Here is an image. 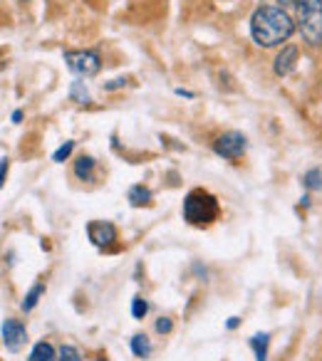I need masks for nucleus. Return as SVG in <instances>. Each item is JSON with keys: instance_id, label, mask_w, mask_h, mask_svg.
Wrapping results in <instances>:
<instances>
[{"instance_id": "obj_1", "label": "nucleus", "mask_w": 322, "mask_h": 361, "mask_svg": "<svg viewBox=\"0 0 322 361\" xmlns=\"http://www.w3.org/2000/svg\"><path fill=\"white\" fill-rule=\"evenodd\" d=\"M297 25L285 8L280 6H261L251 18V35L258 47H278L295 35Z\"/></svg>"}, {"instance_id": "obj_2", "label": "nucleus", "mask_w": 322, "mask_h": 361, "mask_svg": "<svg viewBox=\"0 0 322 361\" xmlns=\"http://www.w3.org/2000/svg\"><path fill=\"white\" fill-rule=\"evenodd\" d=\"M297 30L307 47L317 50L322 45V0H295Z\"/></svg>"}, {"instance_id": "obj_3", "label": "nucleus", "mask_w": 322, "mask_h": 361, "mask_svg": "<svg viewBox=\"0 0 322 361\" xmlns=\"http://www.w3.org/2000/svg\"><path fill=\"white\" fill-rule=\"evenodd\" d=\"M218 216H221V206H218L216 196L203 188L191 191L184 201V221L191 226H211L213 221H218Z\"/></svg>"}, {"instance_id": "obj_4", "label": "nucleus", "mask_w": 322, "mask_h": 361, "mask_svg": "<svg viewBox=\"0 0 322 361\" xmlns=\"http://www.w3.org/2000/svg\"><path fill=\"white\" fill-rule=\"evenodd\" d=\"M65 62L80 77H95L102 70V60L97 50H67Z\"/></svg>"}, {"instance_id": "obj_5", "label": "nucleus", "mask_w": 322, "mask_h": 361, "mask_svg": "<svg viewBox=\"0 0 322 361\" xmlns=\"http://www.w3.org/2000/svg\"><path fill=\"white\" fill-rule=\"evenodd\" d=\"M246 149H248V141L241 131H228V134L218 136L216 144H213V151L228 161H238L246 154Z\"/></svg>"}, {"instance_id": "obj_6", "label": "nucleus", "mask_w": 322, "mask_h": 361, "mask_svg": "<svg viewBox=\"0 0 322 361\" xmlns=\"http://www.w3.org/2000/svg\"><path fill=\"white\" fill-rule=\"evenodd\" d=\"M28 341V329L20 319H6L3 322V344L8 351H18Z\"/></svg>"}, {"instance_id": "obj_7", "label": "nucleus", "mask_w": 322, "mask_h": 361, "mask_svg": "<svg viewBox=\"0 0 322 361\" xmlns=\"http://www.w3.org/2000/svg\"><path fill=\"white\" fill-rule=\"evenodd\" d=\"M87 235H90V240L95 243L97 247H107L117 240V228L107 221H92L90 226H87Z\"/></svg>"}, {"instance_id": "obj_8", "label": "nucleus", "mask_w": 322, "mask_h": 361, "mask_svg": "<svg viewBox=\"0 0 322 361\" xmlns=\"http://www.w3.org/2000/svg\"><path fill=\"white\" fill-rule=\"evenodd\" d=\"M297 62V47L295 45H285L280 52H278L275 62H273V70H275L278 77H285L292 72V67H295Z\"/></svg>"}, {"instance_id": "obj_9", "label": "nucleus", "mask_w": 322, "mask_h": 361, "mask_svg": "<svg viewBox=\"0 0 322 361\" xmlns=\"http://www.w3.org/2000/svg\"><path fill=\"white\" fill-rule=\"evenodd\" d=\"M28 361H57V354H55V349H52L50 341H37V344L32 346Z\"/></svg>"}, {"instance_id": "obj_10", "label": "nucleus", "mask_w": 322, "mask_h": 361, "mask_svg": "<svg viewBox=\"0 0 322 361\" xmlns=\"http://www.w3.org/2000/svg\"><path fill=\"white\" fill-rule=\"evenodd\" d=\"M75 176L80 180H92V176H95V159L92 156H80L75 161Z\"/></svg>"}, {"instance_id": "obj_11", "label": "nucleus", "mask_w": 322, "mask_h": 361, "mask_svg": "<svg viewBox=\"0 0 322 361\" xmlns=\"http://www.w3.org/2000/svg\"><path fill=\"white\" fill-rule=\"evenodd\" d=\"M129 203L134 208H141V206H149L151 203V191L144 186H131L129 188Z\"/></svg>"}, {"instance_id": "obj_12", "label": "nucleus", "mask_w": 322, "mask_h": 361, "mask_svg": "<svg viewBox=\"0 0 322 361\" xmlns=\"http://www.w3.org/2000/svg\"><path fill=\"white\" fill-rule=\"evenodd\" d=\"M45 295V285H42V282H37L35 287H32L30 292H28L25 295V300H23V312H32L37 307V302H40V297Z\"/></svg>"}, {"instance_id": "obj_13", "label": "nucleus", "mask_w": 322, "mask_h": 361, "mask_svg": "<svg viewBox=\"0 0 322 361\" xmlns=\"http://www.w3.org/2000/svg\"><path fill=\"white\" fill-rule=\"evenodd\" d=\"M131 351H134V356H139V359H149V354H151V341L146 339L144 334H136L134 339H131Z\"/></svg>"}, {"instance_id": "obj_14", "label": "nucleus", "mask_w": 322, "mask_h": 361, "mask_svg": "<svg viewBox=\"0 0 322 361\" xmlns=\"http://www.w3.org/2000/svg\"><path fill=\"white\" fill-rule=\"evenodd\" d=\"M251 346L256 351V361H266L268 356V334H256L251 339Z\"/></svg>"}, {"instance_id": "obj_15", "label": "nucleus", "mask_w": 322, "mask_h": 361, "mask_svg": "<svg viewBox=\"0 0 322 361\" xmlns=\"http://www.w3.org/2000/svg\"><path fill=\"white\" fill-rule=\"evenodd\" d=\"M70 99L77 102V104H87V102H90V92H87L85 82H72V87H70Z\"/></svg>"}, {"instance_id": "obj_16", "label": "nucleus", "mask_w": 322, "mask_h": 361, "mask_svg": "<svg viewBox=\"0 0 322 361\" xmlns=\"http://www.w3.org/2000/svg\"><path fill=\"white\" fill-rule=\"evenodd\" d=\"M302 180H305L307 191H317V188H322V171L320 169H310L305 176H302Z\"/></svg>"}, {"instance_id": "obj_17", "label": "nucleus", "mask_w": 322, "mask_h": 361, "mask_svg": "<svg viewBox=\"0 0 322 361\" xmlns=\"http://www.w3.org/2000/svg\"><path fill=\"white\" fill-rule=\"evenodd\" d=\"M57 361H82V354L75 349V346L65 344V346H60V351H57Z\"/></svg>"}, {"instance_id": "obj_18", "label": "nucleus", "mask_w": 322, "mask_h": 361, "mask_svg": "<svg viewBox=\"0 0 322 361\" xmlns=\"http://www.w3.org/2000/svg\"><path fill=\"white\" fill-rule=\"evenodd\" d=\"M72 149H75V141H65V144L60 146V149L52 154V161H57V164H62V161L67 159V156L72 154Z\"/></svg>"}, {"instance_id": "obj_19", "label": "nucleus", "mask_w": 322, "mask_h": 361, "mask_svg": "<svg viewBox=\"0 0 322 361\" xmlns=\"http://www.w3.org/2000/svg\"><path fill=\"white\" fill-rule=\"evenodd\" d=\"M146 312H149V305H146L141 297H134V302H131V314H134L136 319H144Z\"/></svg>"}, {"instance_id": "obj_20", "label": "nucleus", "mask_w": 322, "mask_h": 361, "mask_svg": "<svg viewBox=\"0 0 322 361\" xmlns=\"http://www.w3.org/2000/svg\"><path fill=\"white\" fill-rule=\"evenodd\" d=\"M172 329H174V324H172V319H167V317H161V319L156 322V331H159V334H169Z\"/></svg>"}, {"instance_id": "obj_21", "label": "nucleus", "mask_w": 322, "mask_h": 361, "mask_svg": "<svg viewBox=\"0 0 322 361\" xmlns=\"http://www.w3.org/2000/svg\"><path fill=\"white\" fill-rule=\"evenodd\" d=\"M8 159H0V186H3V183H6V176H8Z\"/></svg>"}, {"instance_id": "obj_22", "label": "nucleus", "mask_w": 322, "mask_h": 361, "mask_svg": "<svg viewBox=\"0 0 322 361\" xmlns=\"http://www.w3.org/2000/svg\"><path fill=\"white\" fill-rule=\"evenodd\" d=\"M126 82L124 80H114V82H109V85H105V90L109 92V90H119V87H124Z\"/></svg>"}, {"instance_id": "obj_23", "label": "nucleus", "mask_w": 322, "mask_h": 361, "mask_svg": "<svg viewBox=\"0 0 322 361\" xmlns=\"http://www.w3.org/2000/svg\"><path fill=\"white\" fill-rule=\"evenodd\" d=\"M238 326V317H231V319H228V329H236Z\"/></svg>"}, {"instance_id": "obj_24", "label": "nucleus", "mask_w": 322, "mask_h": 361, "mask_svg": "<svg viewBox=\"0 0 322 361\" xmlns=\"http://www.w3.org/2000/svg\"><path fill=\"white\" fill-rule=\"evenodd\" d=\"M280 3V8H285V6H295V0H278Z\"/></svg>"}, {"instance_id": "obj_25", "label": "nucleus", "mask_w": 322, "mask_h": 361, "mask_svg": "<svg viewBox=\"0 0 322 361\" xmlns=\"http://www.w3.org/2000/svg\"><path fill=\"white\" fill-rule=\"evenodd\" d=\"M20 3H30V0H20Z\"/></svg>"}, {"instance_id": "obj_26", "label": "nucleus", "mask_w": 322, "mask_h": 361, "mask_svg": "<svg viewBox=\"0 0 322 361\" xmlns=\"http://www.w3.org/2000/svg\"><path fill=\"white\" fill-rule=\"evenodd\" d=\"M97 361H102V359H97Z\"/></svg>"}]
</instances>
